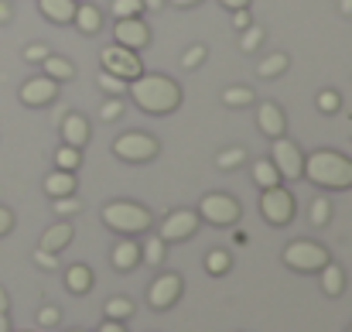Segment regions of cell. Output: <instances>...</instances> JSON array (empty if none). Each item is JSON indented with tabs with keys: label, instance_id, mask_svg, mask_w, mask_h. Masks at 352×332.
<instances>
[{
	"label": "cell",
	"instance_id": "6da1fadb",
	"mask_svg": "<svg viewBox=\"0 0 352 332\" xmlns=\"http://www.w3.org/2000/svg\"><path fill=\"white\" fill-rule=\"evenodd\" d=\"M126 93L147 116H168V113H175L182 107V86L171 76L140 72L137 79L126 83Z\"/></svg>",
	"mask_w": 352,
	"mask_h": 332
},
{
	"label": "cell",
	"instance_id": "7a4b0ae2",
	"mask_svg": "<svg viewBox=\"0 0 352 332\" xmlns=\"http://www.w3.org/2000/svg\"><path fill=\"white\" fill-rule=\"evenodd\" d=\"M318 189H352V158L339 151H315L305 158V175Z\"/></svg>",
	"mask_w": 352,
	"mask_h": 332
},
{
	"label": "cell",
	"instance_id": "3957f363",
	"mask_svg": "<svg viewBox=\"0 0 352 332\" xmlns=\"http://www.w3.org/2000/svg\"><path fill=\"white\" fill-rule=\"evenodd\" d=\"M103 222L120 233V236H137V233H147L154 216L140 206V203H126V199H117L110 206H103Z\"/></svg>",
	"mask_w": 352,
	"mask_h": 332
},
{
	"label": "cell",
	"instance_id": "277c9868",
	"mask_svg": "<svg viewBox=\"0 0 352 332\" xmlns=\"http://www.w3.org/2000/svg\"><path fill=\"white\" fill-rule=\"evenodd\" d=\"M284 264L291 267V271H301V274H318L332 257H329V250L322 247V243H315V240H294V243H287L284 247Z\"/></svg>",
	"mask_w": 352,
	"mask_h": 332
},
{
	"label": "cell",
	"instance_id": "5b68a950",
	"mask_svg": "<svg viewBox=\"0 0 352 332\" xmlns=\"http://www.w3.org/2000/svg\"><path fill=\"white\" fill-rule=\"evenodd\" d=\"M157 151H161V144L144 130H126L113 141V154L120 161H130V165H144V161L157 158Z\"/></svg>",
	"mask_w": 352,
	"mask_h": 332
},
{
	"label": "cell",
	"instance_id": "8992f818",
	"mask_svg": "<svg viewBox=\"0 0 352 332\" xmlns=\"http://www.w3.org/2000/svg\"><path fill=\"white\" fill-rule=\"evenodd\" d=\"M294 209H298V203H294L291 189H284V185L263 189V196H260V216L270 222V226H287V222L294 220Z\"/></svg>",
	"mask_w": 352,
	"mask_h": 332
},
{
	"label": "cell",
	"instance_id": "52a82bcc",
	"mask_svg": "<svg viewBox=\"0 0 352 332\" xmlns=\"http://www.w3.org/2000/svg\"><path fill=\"white\" fill-rule=\"evenodd\" d=\"M239 213H243L239 203L226 192H209L199 203V220L212 222V226H233V222H239Z\"/></svg>",
	"mask_w": 352,
	"mask_h": 332
},
{
	"label": "cell",
	"instance_id": "ba28073f",
	"mask_svg": "<svg viewBox=\"0 0 352 332\" xmlns=\"http://www.w3.org/2000/svg\"><path fill=\"white\" fill-rule=\"evenodd\" d=\"M270 165L280 172V178H291V182L305 175V154L287 137H274V144H270Z\"/></svg>",
	"mask_w": 352,
	"mask_h": 332
},
{
	"label": "cell",
	"instance_id": "9c48e42d",
	"mask_svg": "<svg viewBox=\"0 0 352 332\" xmlns=\"http://www.w3.org/2000/svg\"><path fill=\"white\" fill-rule=\"evenodd\" d=\"M100 62H103V69L107 72H113V76H120V79H137L140 72H144V62H140V55L137 52H130V48H123V45H110V48H103L100 52Z\"/></svg>",
	"mask_w": 352,
	"mask_h": 332
},
{
	"label": "cell",
	"instance_id": "30bf717a",
	"mask_svg": "<svg viewBox=\"0 0 352 332\" xmlns=\"http://www.w3.org/2000/svg\"><path fill=\"white\" fill-rule=\"evenodd\" d=\"M199 213H192V209H175V213H168L164 222H161V240L164 243H182V240H188V236H195L199 233Z\"/></svg>",
	"mask_w": 352,
	"mask_h": 332
},
{
	"label": "cell",
	"instance_id": "8fae6325",
	"mask_svg": "<svg viewBox=\"0 0 352 332\" xmlns=\"http://www.w3.org/2000/svg\"><path fill=\"white\" fill-rule=\"evenodd\" d=\"M182 298V274H161V278H154L151 281V288H147V302H151V309L154 312H164V309H171L175 302Z\"/></svg>",
	"mask_w": 352,
	"mask_h": 332
},
{
	"label": "cell",
	"instance_id": "7c38bea8",
	"mask_svg": "<svg viewBox=\"0 0 352 332\" xmlns=\"http://www.w3.org/2000/svg\"><path fill=\"white\" fill-rule=\"evenodd\" d=\"M113 38H117V45H123V48L140 52V48L151 45V28L140 17H120L117 24H113Z\"/></svg>",
	"mask_w": 352,
	"mask_h": 332
},
{
	"label": "cell",
	"instance_id": "4fadbf2b",
	"mask_svg": "<svg viewBox=\"0 0 352 332\" xmlns=\"http://www.w3.org/2000/svg\"><path fill=\"white\" fill-rule=\"evenodd\" d=\"M17 96H21L24 107H48V103L58 100V83L48 79V76H31V79L21 86Z\"/></svg>",
	"mask_w": 352,
	"mask_h": 332
},
{
	"label": "cell",
	"instance_id": "5bb4252c",
	"mask_svg": "<svg viewBox=\"0 0 352 332\" xmlns=\"http://www.w3.org/2000/svg\"><path fill=\"white\" fill-rule=\"evenodd\" d=\"M256 127H260V134L263 137H284V130H287V120H284V110L277 107V103H260L256 107Z\"/></svg>",
	"mask_w": 352,
	"mask_h": 332
},
{
	"label": "cell",
	"instance_id": "9a60e30c",
	"mask_svg": "<svg viewBox=\"0 0 352 332\" xmlns=\"http://www.w3.org/2000/svg\"><path fill=\"white\" fill-rule=\"evenodd\" d=\"M62 141L69 144V147H86V141H89V120L82 116V113H65L62 116Z\"/></svg>",
	"mask_w": 352,
	"mask_h": 332
},
{
	"label": "cell",
	"instance_id": "2e32d148",
	"mask_svg": "<svg viewBox=\"0 0 352 332\" xmlns=\"http://www.w3.org/2000/svg\"><path fill=\"white\" fill-rule=\"evenodd\" d=\"M72 236H76V229H72V222H52L45 233H41V240H38V250H48V253H62L69 243H72Z\"/></svg>",
	"mask_w": 352,
	"mask_h": 332
},
{
	"label": "cell",
	"instance_id": "e0dca14e",
	"mask_svg": "<svg viewBox=\"0 0 352 332\" xmlns=\"http://www.w3.org/2000/svg\"><path fill=\"white\" fill-rule=\"evenodd\" d=\"M72 24H76V31H82V34H100V31H103V10H100L96 3H79Z\"/></svg>",
	"mask_w": 352,
	"mask_h": 332
},
{
	"label": "cell",
	"instance_id": "ac0fdd59",
	"mask_svg": "<svg viewBox=\"0 0 352 332\" xmlns=\"http://www.w3.org/2000/svg\"><path fill=\"white\" fill-rule=\"evenodd\" d=\"M76 189H79V182H76V172H62V168H55V172L45 178V196H52V199L76 196Z\"/></svg>",
	"mask_w": 352,
	"mask_h": 332
},
{
	"label": "cell",
	"instance_id": "d6986e66",
	"mask_svg": "<svg viewBox=\"0 0 352 332\" xmlns=\"http://www.w3.org/2000/svg\"><path fill=\"white\" fill-rule=\"evenodd\" d=\"M76 7H79V0H38V10L55 24H72Z\"/></svg>",
	"mask_w": 352,
	"mask_h": 332
},
{
	"label": "cell",
	"instance_id": "ffe728a7",
	"mask_svg": "<svg viewBox=\"0 0 352 332\" xmlns=\"http://www.w3.org/2000/svg\"><path fill=\"white\" fill-rule=\"evenodd\" d=\"M110 260H113V267H117V271H133V267L140 264V243H133L130 236H123L117 247H113Z\"/></svg>",
	"mask_w": 352,
	"mask_h": 332
},
{
	"label": "cell",
	"instance_id": "44dd1931",
	"mask_svg": "<svg viewBox=\"0 0 352 332\" xmlns=\"http://www.w3.org/2000/svg\"><path fill=\"white\" fill-rule=\"evenodd\" d=\"M318 281H322V291H325L329 298H339V295L346 291V271H342L339 264H332V260L318 271Z\"/></svg>",
	"mask_w": 352,
	"mask_h": 332
},
{
	"label": "cell",
	"instance_id": "7402d4cb",
	"mask_svg": "<svg viewBox=\"0 0 352 332\" xmlns=\"http://www.w3.org/2000/svg\"><path fill=\"white\" fill-rule=\"evenodd\" d=\"M65 288H69L72 295H89V291H93V271H89L86 264H72V267L65 271Z\"/></svg>",
	"mask_w": 352,
	"mask_h": 332
},
{
	"label": "cell",
	"instance_id": "603a6c76",
	"mask_svg": "<svg viewBox=\"0 0 352 332\" xmlns=\"http://www.w3.org/2000/svg\"><path fill=\"white\" fill-rule=\"evenodd\" d=\"M287 69H291V59H287L284 52H274V55L260 59V65H256V76H260V79H277V76H284Z\"/></svg>",
	"mask_w": 352,
	"mask_h": 332
},
{
	"label": "cell",
	"instance_id": "cb8c5ba5",
	"mask_svg": "<svg viewBox=\"0 0 352 332\" xmlns=\"http://www.w3.org/2000/svg\"><path fill=\"white\" fill-rule=\"evenodd\" d=\"M45 76L48 79H55V83H65V79H76V65H72V59H62V55H48L45 62Z\"/></svg>",
	"mask_w": 352,
	"mask_h": 332
},
{
	"label": "cell",
	"instance_id": "d4e9b609",
	"mask_svg": "<svg viewBox=\"0 0 352 332\" xmlns=\"http://www.w3.org/2000/svg\"><path fill=\"white\" fill-rule=\"evenodd\" d=\"M164 247H168V243H164L161 236L144 240V243H140V260H144V264H151V267H161V264H164V253H168Z\"/></svg>",
	"mask_w": 352,
	"mask_h": 332
},
{
	"label": "cell",
	"instance_id": "484cf974",
	"mask_svg": "<svg viewBox=\"0 0 352 332\" xmlns=\"http://www.w3.org/2000/svg\"><path fill=\"white\" fill-rule=\"evenodd\" d=\"M253 182H256L260 189H274V185H280L284 178H280V172H277L270 161H256V165H253Z\"/></svg>",
	"mask_w": 352,
	"mask_h": 332
},
{
	"label": "cell",
	"instance_id": "4316f807",
	"mask_svg": "<svg viewBox=\"0 0 352 332\" xmlns=\"http://www.w3.org/2000/svg\"><path fill=\"white\" fill-rule=\"evenodd\" d=\"M223 103H226V107H253L256 96H253L250 86H226V90H223Z\"/></svg>",
	"mask_w": 352,
	"mask_h": 332
},
{
	"label": "cell",
	"instance_id": "83f0119b",
	"mask_svg": "<svg viewBox=\"0 0 352 332\" xmlns=\"http://www.w3.org/2000/svg\"><path fill=\"white\" fill-rule=\"evenodd\" d=\"M79 165H82V151H79V147L62 144V147L55 151V168H62V172H76Z\"/></svg>",
	"mask_w": 352,
	"mask_h": 332
},
{
	"label": "cell",
	"instance_id": "f1b7e54d",
	"mask_svg": "<svg viewBox=\"0 0 352 332\" xmlns=\"http://www.w3.org/2000/svg\"><path fill=\"white\" fill-rule=\"evenodd\" d=\"M230 264H233L230 250H209V253H206V271H209L212 278H223V274L230 271Z\"/></svg>",
	"mask_w": 352,
	"mask_h": 332
},
{
	"label": "cell",
	"instance_id": "f546056e",
	"mask_svg": "<svg viewBox=\"0 0 352 332\" xmlns=\"http://www.w3.org/2000/svg\"><path fill=\"white\" fill-rule=\"evenodd\" d=\"M103 312H107V319H113V322H126L130 315H133V302L130 298H110L107 305H103Z\"/></svg>",
	"mask_w": 352,
	"mask_h": 332
},
{
	"label": "cell",
	"instance_id": "4dcf8cb0",
	"mask_svg": "<svg viewBox=\"0 0 352 332\" xmlns=\"http://www.w3.org/2000/svg\"><path fill=\"white\" fill-rule=\"evenodd\" d=\"M96 83H100V90L103 93H110V96H126V79H120L113 72H107V69H100V76H96Z\"/></svg>",
	"mask_w": 352,
	"mask_h": 332
},
{
	"label": "cell",
	"instance_id": "1f68e13d",
	"mask_svg": "<svg viewBox=\"0 0 352 332\" xmlns=\"http://www.w3.org/2000/svg\"><path fill=\"white\" fill-rule=\"evenodd\" d=\"M246 161V147L243 144H236V147H226V151H219V158H216V168H223V172H233Z\"/></svg>",
	"mask_w": 352,
	"mask_h": 332
},
{
	"label": "cell",
	"instance_id": "d6a6232c",
	"mask_svg": "<svg viewBox=\"0 0 352 332\" xmlns=\"http://www.w3.org/2000/svg\"><path fill=\"white\" fill-rule=\"evenodd\" d=\"M308 220H311V226H329V220H332V203L325 196H318L311 203V209H308Z\"/></svg>",
	"mask_w": 352,
	"mask_h": 332
},
{
	"label": "cell",
	"instance_id": "836d02e7",
	"mask_svg": "<svg viewBox=\"0 0 352 332\" xmlns=\"http://www.w3.org/2000/svg\"><path fill=\"white\" fill-rule=\"evenodd\" d=\"M263 38H267V31H263V28H256V24H250V28L243 31V38H239V48L250 55V52H256V48L263 45Z\"/></svg>",
	"mask_w": 352,
	"mask_h": 332
},
{
	"label": "cell",
	"instance_id": "e575fe53",
	"mask_svg": "<svg viewBox=\"0 0 352 332\" xmlns=\"http://www.w3.org/2000/svg\"><path fill=\"white\" fill-rule=\"evenodd\" d=\"M52 209H55V216H76V213H82V203L76 199V196H62V199H52Z\"/></svg>",
	"mask_w": 352,
	"mask_h": 332
},
{
	"label": "cell",
	"instance_id": "d590c367",
	"mask_svg": "<svg viewBox=\"0 0 352 332\" xmlns=\"http://www.w3.org/2000/svg\"><path fill=\"white\" fill-rule=\"evenodd\" d=\"M110 10H113V17H140L144 14V3L140 0H113L110 3Z\"/></svg>",
	"mask_w": 352,
	"mask_h": 332
},
{
	"label": "cell",
	"instance_id": "8d00e7d4",
	"mask_svg": "<svg viewBox=\"0 0 352 332\" xmlns=\"http://www.w3.org/2000/svg\"><path fill=\"white\" fill-rule=\"evenodd\" d=\"M339 107H342V96L336 90H322L318 93V113H339Z\"/></svg>",
	"mask_w": 352,
	"mask_h": 332
},
{
	"label": "cell",
	"instance_id": "74e56055",
	"mask_svg": "<svg viewBox=\"0 0 352 332\" xmlns=\"http://www.w3.org/2000/svg\"><path fill=\"white\" fill-rule=\"evenodd\" d=\"M123 107H126V103H123L120 96H110V100H107V103L100 107V120H103V123H113V120H120Z\"/></svg>",
	"mask_w": 352,
	"mask_h": 332
},
{
	"label": "cell",
	"instance_id": "f35d334b",
	"mask_svg": "<svg viewBox=\"0 0 352 332\" xmlns=\"http://www.w3.org/2000/svg\"><path fill=\"white\" fill-rule=\"evenodd\" d=\"M48 55H52V48H48L45 41H34V45L24 48V62H31V65H41Z\"/></svg>",
	"mask_w": 352,
	"mask_h": 332
},
{
	"label": "cell",
	"instance_id": "ab89813d",
	"mask_svg": "<svg viewBox=\"0 0 352 332\" xmlns=\"http://www.w3.org/2000/svg\"><path fill=\"white\" fill-rule=\"evenodd\" d=\"M206 55H209V48H206V45H192V48L182 55V65H185V69H199V65L206 62Z\"/></svg>",
	"mask_w": 352,
	"mask_h": 332
},
{
	"label": "cell",
	"instance_id": "60d3db41",
	"mask_svg": "<svg viewBox=\"0 0 352 332\" xmlns=\"http://www.w3.org/2000/svg\"><path fill=\"white\" fill-rule=\"evenodd\" d=\"M62 322V312L55 309V305H45L41 312H38V326H45V329H52V326H58Z\"/></svg>",
	"mask_w": 352,
	"mask_h": 332
},
{
	"label": "cell",
	"instance_id": "b9f144b4",
	"mask_svg": "<svg viewBox=\"0 0 352 332\" xmlns=\"http://www.w3.org/2000/svg\"><path fill=\"white\" fill-rule=\"evenodd\" d=\"M34 264L45 267V271H55L58 267V253H48V250H34Z\"/></svg>",
	"mask_w": 352,
	"mask_h": 332
},
{
	"label": "cell",
	"instance_id": "7bdbcfd3",
	"mask_svg": "<svg viewBox=\"0 0 352 332\" xmlns=\"http://www.w3.org/2000/svg\"><path fill=\"white\" fill-rule=\"evenodd\" d=\"M233 14V31H246L250 24H253V17H250V7H239V10H230Z\"/></svg>",
	"mask_w": 352,
	"mask_h": 332
},
{
	"label": "cell",
	"instance_id": "ee69618b",
	"mask_svg": "<svg viewBox=\"0 0 352 332\" xmlns=\"http://www.w3.org/2000/svg\"><path fill=\"white\" fill-rule=\"evenodd\" d=\"M10 229H14V213L7 206H0V236H7Z\"/></svg>",
	"mask_w": 352,
	"mask_h": 332
},
{
	"label": "cell",
	"instance_id": "f6af8a7d",
	"mask_svg": "<svg viewBox=\"0 0 352 332\" xmlns=\"http://www.w3.org/2000/svg\"><path fill=\"white\" fill-rule=\"evenodd\" d=\"M10 17H14V7H10L7 0H0V24H7Z\"/></svg>",
	"mask_w": 352,
	"mask_h": 332
},
{
	"label": "cell",
	"instance_id": "bcb514c9",
	"mask_svg": "<svg viewBox=\"0 0 352 332\" xmlns=\"http://www.w3.org/2000/svg\"><path fill=\"white\" fill-rule=\"evenodd\" d=\"M100 332H126V326H123V322H113V319H107V322L100 326Z\"/></svg>",
	"mask_w": 352,
	"mask_h": 332
},
{
	"label": "cell",
	"instance_id": "7dc6e473",
	"mask_svg": "<svg viewBox=\"0 0 352 332\" xmlns=\"http://www.w3.org/2000/svg\"><path fill=\"white\" fill-rule=\"evenodd\" d=\"M226 10H239V7H250V0H219Z\"/></svg>",
	"mask_w": 352,
	"mask_h": 332
},
{
	"label": "cell",
	"instance_id": "c3c4849f",
	"mask_svg": "<svg viewBox=\"0 0 352 332\" xmlns=\"http://www.w3.org/2000/svg\"><path fill=\"white\" fill-rule=\"evenodd\" d=\"M144 3V10H161L164 7V0H140Z\"/></svg>",
	"mask_w": 352,
	"mask_h": 332
},
{
	"label": "cell",
	"instance_id": "681fc988",
	"mask_svg": "<svg viewBox=\"0 0 352 332\" xmlns=\"http://www.w3.org/2000/svg\"><path fill=\"white\" fill-rule=\"evenodd\" d=\"M10 309V298H7V291H3V284H0V312H7Z\"/></svg>",
	"mask_w": 352,
	"mask_h": 332
},
{
	"label": "cell",
	"instance_id": "f907efd6",
	"mask_svg": "<svg viewBox=\"0 0 352 332\" xmlns=\"http://www.w3.org/2000/svg\"><path fill=\"white\" fill-rule=\"evenodd\" d=\"M171 3H175V7H185V10H188V7H199L202 0H171Z\"/></svg>",
	"mask_w": 352,
	"mask_h": 332
},
{
	"label": "cell",
	"instance_id": "816d5d0a",
	"mask_svg": "<svg viewBox=\"0 0 352 332\" xmlns=\"http://www.w3.org/2000/svg\"><path fill=\"white\" fill-rule=\"evenodd\" d=\"M0 332H14V329H10V319H7V312H0Z\"/></svg>",
	"mask_w": 352,
	"mask_h": 332
},
{
	"label": "cell",
	"instance_id": "f5cc1de1",
	"mask_svg": "<svg viewBox=\"0 0 352 332\" xmlns=\"http://www.w3.org/2000/svg\"><path fill=\"white\" fill-rule=\"evenodd\" d=\"M339 10H342V14L349 17V14H352V0H339Z\"/></svg>",
	"mask_w": 352,
	"mask_h": 332
},
{
	"label": "cell",
	"instance_id": "db71d44e",
	"mask_svg": "<svg viewBox=\"0 0 352 332\" xmlns=\"http://www.w3.org/2000/svg\"><path fill=\"white\" fill-rule=\"evenodd\" d=\"M21 332H31V329H21Z\"/></svg>",
	"mask_w": 352,
	"mask_h": 332
},
{
	"label": "cell",
	"instance_id": "11a10c76",
	"mask_svg": "<svg viewBox=\"0 0 352 332\" xmlns=\"http://www.w3.org/2000/svg\"><path fill=\"white\" fill-rule=\"evenodd\" d=\"M72 332H82V329H72Z\"/></svg>",
	"mask_w": 352,
	"mask_h": 332
},
{
	"label": "cell",
	"instance_id": "9f6ffc18",
	"mask_svg": "<svg viewBox=\"0 0 352 332\" xmlns=\"http://www.w3.org/2000/svg\"><path fill=\"white\" fill-rule=\"evenodd\" d=\"M349 332H352V329H349Z\"/></svg>",
	"mask_w": 352,
	"mask_h": 332
}]
</instances>
